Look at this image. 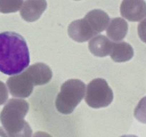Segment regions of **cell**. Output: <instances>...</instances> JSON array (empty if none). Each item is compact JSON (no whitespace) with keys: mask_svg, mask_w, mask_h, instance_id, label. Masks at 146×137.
<instances>
[{"mask_svg":"<svg viewBox=\"0 0 146 137\" xmlns=\"http://www.w3.org/2000/svg\"><path fill=\"white\" fill-rule=\"evenodd\" d=\"M29 63V51L24 37L13 31L0 33V71L6 75H17Z\"/></svg>","mask_w":146,"mask_h":137,"instance_id":"obj_1","label":"cell"},{"mask_svg":"<svg viewBox=\"0 0 146 137\" xmlns=\"http://www.w3.org/2000/svg\"><path fill=\"white\" fill-rule=\"evenodd\" d=\"M29 105L25 100L11 98L1 111L0 120L9 137H31L32 130L24 120Z\"/></svg>","mask_w":146,"mask_h":137,"instance_id":"obj_2","label":"cell"},{"mask_svg":"<svg viewBox=\"0 0 146 137\" xmlns=\"http://www.w3.org/2000/svg\"><path fill=\"white\" fill-rule=\"evenodd\" d=\"M109 22L110 17L105 11L94 9L87 13L84 19L71 22L68 26V34L77 42H86L104 31Z\"/></svg>","mask_w":146,"mask_h":137,"instance_id":"obj_3","label":"cell"},{"mask_svg":"<svg viewBox=\"0 0 146 137\" xmlns=\"http://www.w3.org/2000/svg\"><path fill=\"white\" fill-rule=\"evenodd\" d=\"M86 85L79 79H69L61 85L56 99V108L62 114H70L85 96Z\"/></svg>","mask_w":146,"mask_h":137,"instance_id":"obj_4","label":"cell"},{"mask_svg":"<svg viewBox=\"0 0 146 137\" xmlns=\"http://www.w3.org/2000/svg\"><path fill=\"white\" fill-rule=\"evenodd\" d=\"M113 99V93L104 78H95L87 86L85 101L89 106L100 108L108 106Z\"/></svg>","mask_w":146,"mask_h":137,"instance_id":"obj_5","label":"cell"},{"mask_svg":"<svg viewBox=\"0 0 146 137\" xmlns=\"http://www.w3.org/2000/svg\"><path fill=\"white\" fill-rule=\"evenodd\" d=\"M7 85L10 94L14 97L20 98L29 96L34 90V84L25 71L21 74L9 77L7 81Z\"/></svg>","mask_w":146,"mask_h":137,"instance_id":"obj_6","label":"cell"},{"mask_svg":"<svg viewBox=\"0 0 146 137\" xmlns=\"http://www.w3.org/2000/svg\"><path fill=\"white\" fill-rule=\"evenodd\" d=\"M123 17L131 21H139L146 17V2L144 0H123L121 5Z\"/></svg>","mask_w":146,"mask_h":137,"instance_id":"obj_7","label":"cell"},{"mask_svg":"<svg viewBox=\"0 0 146 137\" xmlns=\"http://www.w3.org/2000/svg\"><path fill=\"white\" fill-rule=\"evenodd\" d=\"M46 7V0H26L21 6L20 15L26 21L33 22L41 17Z\"/></svg>","mask_w":146,"mask_h":137,"instance_id":"obj_8","label":"cell"},{"mask_svg":"<svg viewBox=\"0 0 146 137\" xmlns=\"http://www.w3.org/2000/svg\"><path fill=\"white\" fill-rule=\"evenodd\" d=\"M24 71L28 74L34 86L44 85L49 82L52 78V71L44 63H36Z\"/></svg>","mask_w":146,"mask_h":137,"instance_id":"obj_9","label":"cell"},{"mask_svg":"<svg viewBox=\"0 0 146 137\" xmlns=\"http://www.w3.org/2000/svg\"><path fill=\"white\" fill-rule=\"evenodd\" d=\"M112 46L113 41L104 35L96 36L88 43L90 51L98 57H104L110 54Z\"/></svg>","mask_w":146,"mask_h":137,"instance_id":"obj_10","label":"cell"},{"mask_svg":"<svg viewBox=\"0 0 146 137\" xmlns=\"http://www.w3.org/2000/svg\"><path fill=\"white\" fill-rule=\"evenodd\" d=\"M128 25L125 20L122 18L113 19L107 27L106 34L111 40L121 41L128 33Z\"/></svg>","mask_w":146,"mask_h":137,"instance_id":"obj_11","label":"cell"},{"mask_svg":"<svg viewBox=\"0 0 146 137\" xmlns=\"http://www.w3.org/2000/svg\"><path fill=\"white\" fill-rule=\"evenodd\" d=\"M111 58L115 62H125L131 60L134 55V50L131 44L124 41L113 42Z\"/></svg>","mask_w":146,"mask_h":137,"instance_id":"obj_12","label":"cell"},{"mask_svg":"<svg viewBox=\"0 0 146 137\" xmlns=\"http://www.w3.org/2000/svg\"><path fill=\"white\" fill-rule=\"evenodd\" d=\"M23 4V0H0V12L3 14L17 12Z\"/></svg>","mask_w":146,"mask_h":137,"instance_id":"obj_13","label":"cell"},{"mask_svg":"<svg viewBox=\"0 0 146 137\" xmlns=\"http://www.w3.org/2000/svg\"><path fill=\"white\" fill-rule=\"evenodd\" d=\"M134 116L140 122L146 124V96L141 98L135 107Z\"/></svg>","mask_w":146,"mask_h":137,"instance_id":"obj_14","label":"cell"},{"mask_svg":"<svg viewBox=\"0 0 146 137\" xmlns=\"http://www.w3.org/2000/svg\"><path fill=\"white\" fill-rule=\"evenodd\" d=\"M9 97L8 90L5 84L0 81V106L7 102Z\"/></svg>","mask_w":146,"mask_h":137,"instance_id":"obj_15","label":"cell"},{"mask_svg":"<svg viewBox=\"0 0 146 137\" xmlns=\"http://www.w3.org/2000/svg\"><path fill=\"white\" fill-rule=\"evenodd\" d=\"M138 33L140 39L146 44V18L138 25Z\"/></svg>","mask_w":146,"mask_h":137,"instance_id":"obj_16","label":"cell"},{"mask_svg":"<svg viewBox=\"0 0 146 137\" xmlns=\"http://www.w3.org/2000/svg\"><path fill=\"white\" fill-rule=\"evenodd\" d=\"M31 137H52L50 134H47L46 132H43V131H38V132L35 133L34 136Z\"/></svg>","mask_w":146,"mask_h":137,"instance_id":"obj_17","label":"cell"},{"mask_svg":"<svg viewBox=\"0 0 146 137\" xmlns=\"http://www.w3.org/2000/svg\"><path fill=\"white\" fill-rule=\"evenodd\" d=\"M0 137H9L7 132H5L4 130L2 128H1V127H0Z\"/></svg>","mask_w":146,"mask_h":137,"instance_id":"obj_18","label":"cell"},{"mask_svg":"<svg viewBox=\"0 0 146 137\" xmlns=\"http://www.w3.org/2000/svg\"><path fill=\"white\" fill-rule=\"evenodd\" d=\"M121 137H138L135 135H123Z\"/></svg>","mask_w":146,"mask_h":137,"instance_id":"obj_19","label":"cell"}]
</instances>
